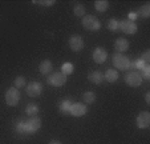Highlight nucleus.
<instances>
[{"label":"nucleus","instance_id":"f8f14e48","mask_svg":"<svg viewBox=\"0 0 150 144\" xmlns=\"http://www.w3.org/2000/svg\"><path fill=\"white\" fill-rule=\"evenodd\" d=\"M92 57H93V60L97 64H102V63H105V60L108 59V52L105 51L102 47H97V48H94Z\"/></svg>","mask_w":150,"mask_h":144},{"label":"nucleus","instance_id":"aec40b11","mask_svg":"<svg viewBox=\"0 0 150 144\" xmlns=\"http://www.w3.org/2000/svg\"><path fill=\"white\" fill-rule=\"evenodd\" d=\"M82 99H84V102L86 104H92V103L96 102V93L92 92V91H86L84 93V96H82Z\"/></svg>","mask_w":150,"mask_h":144},{"label":"nucleus","instance_id":"cd10ccee","mask_svg":"<svg viewBox=\"0 0 150 144\" xmlns=\"http://www.w3.org/2000/svg\"><path fill=\"white\" fill-rule=\"evenodd\" d=\"M139 60H141L144 64H150V51H145L144 54H142V56L139 57Z\"/></svg>","mask_w":150,"mask_h":144},{"label":"nucleus","instance_id":"1a4fd4ad","mask_svg":"<svg viewBox=\"0 0 150 144\" xmlns=\"http://www.w3.org/2000/svg\"><path fill=\"white\" fill-rule=\"evenodd\" d=\"M27 95L31 96V97H37V96L41 95L42 92V85L39 82H31L29 84H27L25 87Z\"/></svg>","mask_w":150,"mask_h":144},{"label":"nucleus","instance_id":"39448f33","mask_svg":"<svg viewBox=\"0 0 150 144\" xmlns=\"http://www.w3.org/2000/svg\"><path fill=\"white\" fill-rule=\"evenodd\" d=\"M47 82L52 87H62L67 82V76L64 74H61V72H53V74L48 75Z\"/></svg>","mask_w":150,"mask_h":144},{"label":"nucleus","instance_id":"dca6fc26","mask_svg":"<svg viewBox=\"0 0 150 144\" xmlns=\"http://www.w3.org/2000/svg\"><path fill=\"white\" fill-rule=\"evenodd\" d=\"M104 79L108 80L109 83H114L118 80V72H117L116 69H112V68H108L106 69V72H105L104 75Z\"/></svg>","mask_w":150,"mask_h":144},{"label":"nucleus","instance_id":"393cba45","mask_svg":"<svg viewBox=\"0 0 150 144\" xmlns=\"http://www.w3.org/2000/svg\"><path fill=\"white\" fill-rule=\"evenodd\" d=\"M141 77L142 79H149L150 77V64H145L144 67H142V69H141Z\"/></svg>","mask_w":150,"mask_h":144},{"label":"nucleus","instance_id":"f3484780","mask_svg":"<svg viewBox=\"0 0 150 144\" xmlns=\"http://www.w3.org/2000/svg\"><path fill=\"white\" fill-rule=\"evenodd\" d=\"M94 8L97 9V12H101V14H104V12L108 11L109 3L106 1V0H97V1H94Z\"/></svg>","mask_w":150,"mask_h":144},{"label":"nucleus","instance_id":"6e6552de","mask_svg":"<svg viewBox=\"0 0 150 144\" xmlns=\"http://www.w3.org/2000/svg\"><path fill=\"white\" fill-rule=\"evenodd\" d=\"M136 124L139 130H146L150 127V113L147 111L139 112V115L136 119Z\"/></svg>","mask_w":150,"mask_h":144},{"label":"nucleus","instance_id":"9b49d317","mask_svg":"<svg viewBox=\"0 0 150 144\" xmlns=\"http://www.w3.org/2000/svg\"><path fill=\"white\" fill-rule=\"evenodd\" d=\"M86 112H88V108H86V105L84 103H74L71 107V113L69 115L74 116V117H81Z\"/></svg>","mask_w":150,"mask_h":144},{"label":"nucleus","instance_id":"4be33fe9","mask_svg":"<svg viewBox=\"0 0 150 144\" xmlns=\"http://www.w3.org/2000/svg\"><path fill=\"white\" fill-rule=\"evenodd\" d=\"M138 14H139V16L145 17V19H146V17H149V16H150V4H149V3L144 4V6L139 8Z\"/></svg>","mask_w":150,"mask_h":144},{"label":"nucleus","instance_id":"423d86ee","mask_svg":"<svg viewBox=\"0 0 150 144\" xmlns=\"http://www.w3.org/2000/svg\"><path fill=\"white\" fill-rule=\"evenodd\" d=\"M124 79H125V83H126L129 87H133V88L139 87L142 83V77L137 71H129V72L125 75Z\"/></svg>","mask_w":150,"mask_h":144},{"label":"nucleus","instance_id":"a211bd4d","mask_svg":"<svg viewBox=\"0 0 150 144\" xmlns=\"http://www.w3.org/2000/svg\"><path fill=\"white\" fill-rule=\"evenodd\" d=\"M73 103H71V100H62L61 103H60L59 105V110L61 113H64V115H69L71 113V107Z\"/></svg>","mask_w":150,"mask_h":144},{"label":"nucleus","instance_id":"c85d7f7f","mask_svg":"<svg viewBox=\"0 0 150 144\" xmlns=\"http://www.w3.org/2000/svg\"><path fill=\"white\" fill-rule=\"evenodd\" d=\"M144 65H145V64H144V63H142V62H141V60H139V59L134 62V67H136V69H139V71H141Z\"/></svg>","mask_w":150,"mask_h":144},{"label":"nucleus","instance_id":"5701e85b","mask_svg":"<svg viewBox=\"0 0 150 144\" xmlns=\"http://www.w3.org/2000/svg\"><path fill=\"white\" fill-rule=\"evenodd\" d=\"M73 12H74V15L76 16H79V17H84L85 16V7L82 6V4H76L74 6V8H73Z\"/></svg>","mask_w":150,"mask_h":144},{"label":"nucleus","instance_id":"c756f323","mask_svg":"<svg viewBox=\"0 0 150 144\" xmlns=\"http://www.w3.org/2000/svg\"><path fill=\"white\" fill-rule=\"evenodd\" d=\"M136 19H137V14H134V12H130V14H129V17H127V20H130V21H134Z\"/></svg>","mask_w":150,"mask_h":144},{"label":"nucleus","instance_id":"9d476101","mask_svg":"<svg viewBox=\"0 0 150 144\" xmlns=\"http://www.w3.org/2000/svg\"><path fill=\"white\" fill-rule=\"evenodd\" d=\"M69 47L74 52L81 51L82 48H84V40H82V37L80 35H72L69 37Z\"/></svg>","mask_w":150,"mask_h":144},{"label":"nucleus","instance_id":"4468645a","mask_svg":"<svg viewBox=\"0 0 150 144\" xmlns=\"http://www.w3.org/2000/svg\"><path fill=\"white\" fill-rule=\"evenodd\" d=\"M53 69V64H52L51 60H42L39 65V71L42 75H49Z\"/></svg>","mask_w":150,"mask_h":144},{"label":"nucleus","instance_id":"2f4dec72","mask_svg":"<svg viewBox=\"0 0 150 144\" xmlns=\"http://www.w3.org/2000/svg\"><path fill=\"white\" fill-rule=\"evenodd\" d=\"M48 144H61V141H59V140H51Z\"/></svg>","mask_w":150,"mask_h":144},{"label":"nucleus","instance_id":"b1692460","mask_svg":"<svg viewBox=\"0 0 150 144\" xmlns=\"http://www.w3.org/2000/svg\"><path fill=\"white\" fill-rule=\"evenodd\" d=\"M108 29L109 31H112V32L118 31V20H116V19L109 20L108 21Z\"/></svg>","mask_w":150,"mask_h":144},{"label":"nucleus","instance_id":"2eb2a0df","mask_svg":"<svg viewBox=\"0 0 150 144\" xmlns=\"http://www.w3.org/2000/svg\"><path fill=\"white\" fill-rule=\"evenodd\" d=\"M88 80H91L93 84H101L102 80H104V75L100 71H93L88 75Z\"/></svg>","mask_w":150,"mask_h":144},{"label":"nucleus","instance_id":"20e7f679","mask_svg":"<svg viewBox=\"0 0 150 144\" xmlns=\"http://www.w3.org/2000/svg\"><path fill=\"white\" fill-rule=\"evenodd\" d=\"M129 64H130V59L127 56H125L124 54H114L113 55V65L117 69H122L126 71L129 69Z\"/></svg>","mask_w":150,"mask_h":144},{"label":"nucleus","instance_id":"bb28decb","mask_svg":"<svg viewBox=\"0 0 150 144\" xmlns=\"http://www.w3.org/2000/svg\"><path fill=\"white\" fill-rule=\"evenodd\" d=\"M33 3L41 4V6H44V7H49V6H53L54 4V0H33Z\"/></svg>","mask_w":150,"mask_h":144},{"label":"nucleus","instance_id":"0eeeda50","mask_svg":"<svg viewBox=\"0 0 150 144\" xmlns=\"http://www.w3.org/2000/svg\"><path fill=\"white\" fill-rule=\"evenodd\" d=\"M118 29H121L124 34L126 35H134L137 32V24L134 21H130V20H121V21H118Z\"/></svg>","mask_w":150,"mask_h":144},{"label":"nucleus","instance_id":"f03ea898","mask_svg":"<svg viewBox=\"0 0 150 144\" xmlns=\"http://www.w3.org/2000/svg\"><path fill=\"white\" fill-rule=\"evenodd\" d=\"M82 23V27H84L85 29H88V31H98L100 28H101V23H100V20L97 19L96 16H93V15H88V16H84L81 20Z\"/></svg>","mask_w":150,"mask_h":144},{"label":"nucleus","instance_id":"6ab92c4d","mask_svg":"<svg viewBox=\"0 0 150 144\" xmlns=\"http://www.w3.org/2000/svg\"><path fill=\"white\" fill-rule=\"evenodd\" d=\"M74 71V67L72 63H64V64L61 65V74H64L65 76H68V75H72Z\"/></svg>","mask_w":150,"mask_h":144},{"label":"nucleus","instance_id":"f257e3e1","mask_svg":"<svg viewBox=\"0 0 150 144\" xmlns=\"http://www.w3.org/2000/svg\"><path fill=\"white\" fill-rule=\"evenodd\" d=\"M40 128H41V119L37 116H32L27 120H20L15 125L17 133H35Z\"/></svg>","mask_w":150,"mask_h":144},{"label":"nucleus","instance_id":"a878e982","mask_svg":"<svg viewBox=\"0 0 150 144\" xmlns=\"http://www.w3.org/2000/svg\"><path fill=\"white\" fill-rule=\"evenodd\" d=\"M13 83H15V88H17V90H19V88H23L24 85H25V77L24 76H17Z\"/></svg>","mask_w":150,"mask_h":144},{"label":"nucleus","instance_id":"7c9ffc66","mask_svg":"<svg viewBox=\"0 0 150 144\" xmlns=\"http://www.w3.org/2000/svg\"><path fill=\"white\" fill-rule=\"evenodd\" d=\"M145 100H146V104H150V93L149 92L145 95Z\"/></svg>","mask_w":150,"mask_h":144},{"label":"nucleus","instance_id":"412c9836","mask_svg":"<svg viewBox=\"0 0 150 144\" xmlns=\"http://www.w3.org/2000/svg\"><path fill=\"white\" fill-rule=\"evenodd\" d=\"M25 112H27V115H29L31 117L32 116H36L37 113H39V107H37L36 104H33V103H31V104L27 105Z\"/></svg>","mask_w":150,"mask_h":144},{"label":"nucleus","instance_id":"7ed1b4c3","mask_svg":"<svg viewBox=\"0 0 150 144\" xmlns=\"http://www.w3.org/2000/svg\"><path fill=\"white\" fill-rule=\"evenodd\" d=\"M4 99H6V103L7 105H9V107H15V105L19 104L20 102V92L17 88L15 87H11L7 90L6 92V96H4Z\"/></svg>","mask_w":150,"mask_h":144},{"label":"nucleus","instance_id":"ddd939ff","mask_svg":"<svg viewBox=\"0 0 150 144\" xmlns=\"http://www.w3.org/2000/svg\"><path fill=\"white\" fill-rule=\"evenodd\" d=\"M114 48H116V51L118 54H122V52L129 49V42L126 39H124V37H120V39H117L114 42Z\"/></svg>","mask_w":150,"mask_h":144}]
</instances>
